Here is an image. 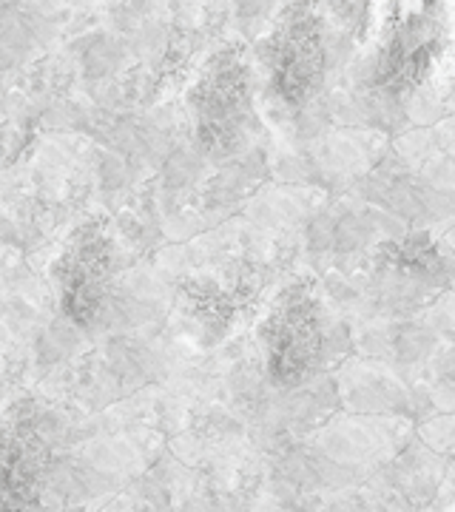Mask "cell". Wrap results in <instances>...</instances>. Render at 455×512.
Wrapping results in <instances>:
<instances>
[{
	"mask_svg": "<svg viewBox=\"0 0 455 512\" xmlns=\"http://www.w3.org/2000/svg\"><path fill=\"white\" fill-rule=\"evenodd\" d=\"M37 49H43V46L37 40L35 29L29 26L23 9H18L0 26V77L26 69L32 63V57L37 55Z\"/></svg>",
	"mask_w": 455,
	"mask_h": 512,
	"instance_id": "cell-2",
	"label": "cell"
},
{
	"mask_svg": "<svg viewBox=\"0 0 455 512\" xmlns=\"http://www.w3.org/2000/svg\"><path fill=\"white\" fill-rule=\"evenodd\" d=\"M237 3V18L242 23H256V20L268 18L276 6V0H234Z\"/></svg>",
	"mask_w": 455,
	"mask_h": 512,
	"instance_id": "cell-9",
	"label": "cell"
},
{
	"mask_svg": "<svg viewBox=\"0 0 455 512\" xmlns=\"http://www.w3.org/2000/svg\"><path fill=\"white\" fill-rule=\"evenodd\" d=\"M66 3H74L86 12H94V9H106V6H120L123 0H66Z\"/></svg>",
	"mask_w": 455,
	"mask_h": 512,
	"instance_id": "cell-10",
	"label": "cell"
},
{
	"mask_svg": "<svg viewBox=\"0 0 455 512\" xmlns=\"http://www.w3.org/2000/svg\"><path fill=\"white\" fill-rule=\"evenodd\" d=\"M333 234H336V220L330 214H319L316 220L308 225V245L310 251L325 254L333 248Z\"/></svg>",
	"mask_w": 455,
	"mask_h": 512,
	"instance_id": "cell-8",
	"label": "cell"
},
{
	"mask_svg": "<svg viewBox=\"0 0 455 512\" xmlns=\"http://www.w3.org/2000/svg\"><path fill=\"white\" fill-rule=\"evenodd\" d=\"M80 350V330L74 322L57 319L49 328H43L37 339V362L46 367L63 365L69 362L74 353Z\"/></svg>",
	"mask_w": 455,
	"mask_h": 512,
	"instance_id": "cell-3",
	"label": "cell"
},
{
	"mask_svg": "<svg viewBox=\"0 0 455 512\" xmlns=\"http://www.w3.org/2000/svg\"><path fill=\"white\" fill-rule=\"evenodd\" d=\"M376 234L370 214H356V211H347L342 220H336V234H333V248L342 251V254H353V251H362L364 245L370 242V237Z\"/></svg>",
	"mask_w": 455,
	"mask_h": 512,
	"instance_id": "cell-5",
	"label": "cell"
},
{
	"mask_svg": "<svg viewBox=\"0 0 455 512\" xmlns=\"http://www.w3.org/2000/svg\"><path fill=\"white\" fill-rule=\"evenodd\" d=\"M433 348H436V336H430V330L424 328H404L396 336V356L404 365H416L427 359Z\"/></svg>",
	"mask_w": 455,
	"mask_h": 512,
	"instance_id": "cell-6",
	"label": "cell"
},
{
	"mask_svg": "<svg viewBox=\"0 0 455 512\" xmlns=\"http://www.w3.org/2000/svg\"><path fill=\"white\" fill-rule=\"evenodd\" d=\"M74 57H77V69L86 83H106V80H114L123 69H128L134 55H131L126 37L114 29H103V32L83 37L77 43Z\"/></svg>",
	"mask_w": 455,
	"mask_h": 512,
	"instance_id": "cell-1",
	"label": "cell"
},
{
	"mask_svg": "<svg viewBox=\"0 0 455 512\" xmlns=\"http://www.w3.org/2000/svg\"><path fill=\"white\" fill-rule=\"evenodd\" d=\"M205 168V154L200 148L174 146L163 160V185L168 191H182L194 183Z\"/></svg>",
	"mask_w": 455,
	"mask_h": 512,
	"instance_id": "cell-4",
	"label": "cell"
},
{
	"mask_svg": "<svg viewBox=\"0 0 455 512\" xmlns=\"http://www.w3.org/2000/svg\"><path fill=\"white\" fill-rule=\"evenodd\" d=\"M131 174L134 168L128 163L126 154L120 151H109L100 157V165H97V177H100V185L106 191H123L128 183H131Z\"/></svg>",
	"mask_w": 455,
	"mask_h": 512,
	"instance_id": "cell-7",
	"label": "cell"
}]
</instances>
